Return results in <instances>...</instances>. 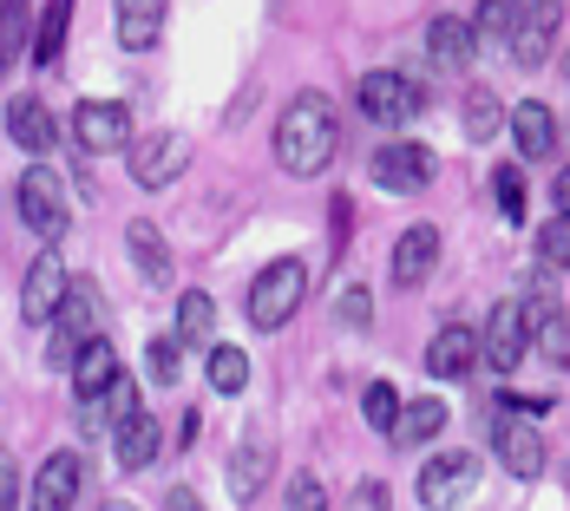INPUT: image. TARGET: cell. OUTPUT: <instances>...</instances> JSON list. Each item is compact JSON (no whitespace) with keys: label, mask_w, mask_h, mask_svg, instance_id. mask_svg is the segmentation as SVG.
<instances>
[{"label":"cell","mask_w":570,"mask_h":511,"mask_svg":"<svg viewBox=\"0 0 570 511\" xmlns=\"http://www.w3.org/2000/svg\"><path fill=\"white\" fill-rule=\"evenodd\" d=\"M335 145H342V125H335V106L322 92H295L276 118V165L288 177H322L335 165Z\"/></svg>","instance_id":"1"},{"label":"cell","mask_w":570,"mask_h":511,"mask_svg":"<svg viewBox=\"0 0 570 511\" xmlns=\"http://www.w3.org/2000/svg\"><path fill=\"white\" fill-rule=\"evenodd\" d=\"M302 295H308V263L302 256H276V263L256 269V283L243 295V315H249L256 335H276L288 315L302 308Z\"/></svg>","instance_id":"2"},{"label":"cell","mask_w":570,"mask_h":511,"mask_svg":"<svg viewBox=\"0 0 570 511\" xmlns=\"http://www.w3.org/2000/svg\"><path fill=\"white\" fill-rule=\"evenodd\" d=\"M479 354L492 361V374H505L512 381L518 361L531 354V308L505 295V302H492V315H485V335H479Z\"/></svg>","instance_id":"3"},{"label":"cell","mask_w":570,"mask_h":511,"mask_svg":"<svg viewBox=\"0 0 570 511\" xmlns=\"http://www.w3.org/2000/svg\"><path fill=\"white\" fill-rule=\"evenodd\" d=\"M125 151H131V177L145 184V190H165L177 184L190 158H197V145L184 138V131H145V138H125Z\"/></svg>","instance_id":"4"},{"label":"cell","mask_w":570,"mask_h":511,"mask_svg":"<svg viewBox=\"0 0 570 511\" xmlns=\"http://www.w3.org/2000/svg\"><path fill=\"white\" fill-rule=\"evenodd\" d=\"M20 224L33 229L40 243L66 236V184H59V170H47V165L20 170Z\"/></svg>","instance_id":"5"},{"label":"cell","mask_w":570,"mask_h":511,"mask_svg":"<svg viewBox=\"0 0 570 511\" xmlns=\"http://www.w3.org/2000/svg\"><path fill=\"white\" fill-rule=\"evenodd\" d=\"M354 106L367 112V125H413L420 118V106H426V92L406 79V72H367L361 79V92H354Z\"/></svg>","instance_id":"6"},{"label":"cell","mask_w":570,"mask_h":511,"mask_svg":"<svg viewBox=\"0 0 570 511\" xmlns=\"http://www.w3.org/2000/svg\"><path fill=\"white\" fill-rule=\"evenodd\" d=\"M72 138H79V151H86V158L125 151V138H131V112H125L118 99H86V106L72 112Z\"/></svg>","instance_id":"7"},{"label":"cell","mask_w":570,"mask_h":511,"mask_svg":"<svg viewBox=\"0 0 570 511\" xmlns=\"http://www.w3.org/2000/svg\"><path fill=\"white\" fill-rule=\"evenodd\" d=\"M66 263H59V249L47 243L40 256H33V269H27V283H20V322H53V308H59V295H66Z\"/></svg>","instance_id":"8"},{"label":"cell","mask_w":570,"mask_h":511,"mask_svg":"<svg viewBox=\"0 0 570 511\" xmlns=\"http://www.w3.org/2000/svg\"><path fill=\"white\" fill-rule=\"evenodd\" d=\"M472 485H479V459L472 453H433L426 472H420V505L446 511V505H459Z\"/></svg>","instance_id":"9"},{"label":"cell","mask_w":570,"mask_h":511,"mask_svg":"<svg viewBox=\"0 0 570 511\" xmlns=\"http://www.w3.org/2000/svg\"><path fill=\"white\" fill-rule=\"evenodd\" d=\"M374 184H381V190H426V184H433V151L413 145V138L381 145V151H374Z\"/></svg>","instance_id":"10"},{"label":"cell","mask_w":570,"mask_h":511,"mask_svg":"<svg viewBox=\"0 0 570 511\" xmlns=\"http://www.w3.org/2000/svg\"><path fill=\"white\" fill-rule=\"evenodd\" d=\"M551 40H558V0H518V33H512V53L505 59H518V66H544Z\"/></svg>","instance_id":"11"},{"label":"cell","mask_w":570,"mask_h":511,"mask_svg":"<svg viewBox=\"0 0 570 511\" xmlns=\"http://www.w3.org/2000/svg\"><path fill=\"white\" fill-rule=\"evenodd\" d=\"M433 269H440V224H413L394 243V283L400 288H420Z\"/></svg>","instance_id":"12"},{"label":"cell","mask_w":570,"mask_h":511,"mask_svg":"<svg viewBox=\"0 0 570 511\" xmlns=\"http://www.w3.org/2000/svg\"><path fill=\"white\" fill-rule=\"evenodd\" d=\"M472 361H479V335H472L465 322H446L440 335L426 341V374H433V381H459Z\"/></svg>","instance_id":"13"},{"label":"cell","mask_w":570,"mask_h":511,"mask_svg":"<svg viewBox=\"0 0 570 511\" xmlns=\"http://www.w3.org/2000/svg\"><path fill=\"white\" fill-rule=\"evenodd\" d=\"M426 53L440 72H465L472 53H479V40H472V20H459V13H440L433 27H426Z\"/></svg>","instance_id":"14"},{"label":"cell","mask_w":570,"mask_h":511,"mask_svg":"<svg viewBox=\"0 0 570 511\" xmlns=\"http://www.w3.org/2000/svg\"><path fill=\"white\" fill-rule=\"evenodd\" d=\"M492 440H499V465H505L512 479H538V472H544V440H538L524 420H499Z\"/></svg>","instance_id":"15"},{"label":"cell","mask_w":570,"mask_h":511,"mask_svg":"<svg viewBox=\"0 0 570 511\" xmlns=\"http://www.w3.org/2000/svg\"><path fill=\"white\" fill-rule=\"evenodd\" d=\"M7 138H13L20 151L47 158V151L59 145V125H53V112H47L40 99H13V106H7Z\"/></svg>","instance_id":"16"},{"label":"cell","mask_w":570,"mask_h":511,"mask_svg":"<svg viewBox=\"0 0 570 511\" xmlns=\"http://www.w3.org/2000/svg\"><path fill=\"white\" fill-rule=\"evenodd\" d=\"M79 485H86L79 453H53L47 465H40V479H33V505L40 511H66L72 499H79Z\"/></svg>","instance_id":"17"},{"label":"cell","mask_w":570,"mask_h":511,"mask_svg":"<svg viewBox=\"0 0 570 511\" xmlns=\"http://www.w3.org/2000/svg\"><path fill=\"white\" fill-rule=\"evenodd\" d=\"M66 27H72V0H47L40 20L27 27V53H33L40 72H53L59 66V53H66Z\"/></svg>","instance_id":"18"},{"label":"cell","mask_w":570,"mask_h":511,"mask_svg":"<svg viewBox=\"0 0 570 511\" xmlns=\"http://www.w3.org/2000/svg\"><path fill=\"white\" fill-rule=\"evenodd\" d=\"M112 426H118V446H112L118 465H125V472H145V465L158 459V420H151L145 406H131V413H118Z\"/></svg>","instance_id":"19"},{"label":"cell","mask_w":570,"mask_h":511,"mask_svg":"<svg viewBox=\"0 0 570 511\" xmlns=\"http://www.w3.org/2000/svg\"><path fill=\"white\" fill-rule=\"evenodd\" d=\"M505 125H512V138H518V151H524V158H551V151H558V118H551V106L524 99V106L505 112Z\"/></svg>","instance_id":"20"},{"label":"cell","mask_w":570,"mask_h":511,"mask_svg":"<svg viewBox=\"0 0 570 511\" xmlns=\"http://www.w3.org/2000/svg\"><path fill=\"white\" fill-rule=\"evenodd\" d=\"M66 367H72V387H79V400H92L118 374V354H112V341H106V335H86L79 347H72V361H66Z\"/></svg>","instance_id":"21"},{"label":"cell","mask_w":570,"mask_h":511,"mask_svg":"<svg viewBox=\"0 0 570 511\" xmlns=\"http://www.w3.org/2000/svg\"><path fill=\"white\" fill-rule=\"evenodd\" d=\"M165 33V0H118V47L145 53Z\"/></svg>","instance_id":"22"},{"label":"cell","mask_w":570,"mask_h":511,"mask_svg":"<svg viewBox=\"0 0 570 511\" xmlns=\"http://www.w3.org/2000/svg\"><path fill=\"white\" fill-rule=\"evenodd\" d=\"M125 249H131V263L145 269V283L151 288H171V249H165V236H158V224H138L125 229Z\"/></svg>","instance_id":"23"},{"label":"cell","mask_w":570,"mask_h":511,"mask_svg":"<svg viewBox=\"0 0 570 511\" xmlns=\"http://www.w3.org/2000/svg\"><path fill=\"white\" fill-rule=\"evenodd\" d=\"M440 426H446V400H406L387 433H394V446H426Z\"/></svg>","instance_id":"24"},{"label":"cell","mask_w":570,"mask_h":511,"mask_svg":"<svg viewBox=\"0 0 570 511\" xmlns=\"http://www.w3.org/2000/svg\"><path fill=\"white\" fill-rule=\"evenodd\" d=\"M263 479H269V440H249L243 453L229 459V492H236V499L249 505V499L263 492Z\"/></svg>","instance_id":"25"},{"label":"cell","mask_w":570,"mask_h":511,"mask_svg":"<svg viewBox=\"0 0 570 511\" xmlns=\"http://www.w3.org/2000/svg\"><path fill=\"white\" fill-rule=\"evenodd\" d=\"M512 33H518V0H485L479 20H472V40H485L492 53H512Z\"/></svg>","instance_id":"26"},{"label":"cell","mask_w":570,"mask_h":511,"mask_svg":"<svg viewBox=\"0 0 570 511\" xmlns=\"http://www.w3.org/2000/svg\"><path fill=\"white\" fill-rule=\"evenodd\" d=\"M27 27H33V0H0V72L27 53Z\"/></svg>","instance_id":"27"},{"label":"cell","mask_w":570,"mask_h":511,"mask_svg":"<svg viewBox=\"0 0 570 511\" xmlns=\"http://www.w3.org/2000/svg\"><path fill=\"white\" fill-rule=\"evenodd\" d=\"M204 335H217V302L204 288H184L177 295V341H204Z\"/></svg>","instance_id":"28"},{"label":"cell","mask_w":570,"mask_h":511,"mask_svg":"<svg viewBox=\"0 0 570 511\" xmlns=\"http://www.w3.org/2000/svg\"><path fill=\"white\" fill-rule=\"evenodd\" d=\"M499 131H505V106H499L485 86H472V92H465V138L485 145V138H499Z\"/></svg>","instance_id":"29"},{"label":"cell","mask_w":570,"mask_h":511,"mask_svg":"<svg viewBox=\"0 0 570 511\" xmlns=\"http://www.w3.org/2000/svg\"><path fill=\"white\" fill-rule=\"evenodd\" d=\"M204 374H210L217 394H243V387H249V354H243V347H210Z\"/></svg>","instance_id":"30"},{"label":"cell","mask_w":570,"mask_h":511,"mask_svg":"<svg viewBox=\"0 0 570 511\" xmlns=\"http://www.w3.org/2000/svg\"><path fill=\"white\" fill-rule=\"evenodd\" d=\"M492 197H499V210H505L512 224H524V170H518V165L492 170Z\"/></svg>","instance_id":"31"},{"label":"cell","mask_w":570,"mask_h":511,"mask_svg":"<svg viewBox=\"0 0 570 511\" xmlns=\"http://www.w3.org/2000/svg\"><path fill=\"white\" fill-rule=\"evenodd\" d=\"M335 322H342V328H367V322H374V295L361 283H347L342 295H335Z\"/></svg>","instance_id":"32"},{"label":"cell","mask_w":570,"mask_h":511,"mask_svg":"<svg viewBox=\"0 0 570 511\" xmlns=\"http://www.w3.org/2000/svg\"><path fill=\"white\" fill-rule=\"evenodd\" d=\"M361 413H367V426H374V433H387V426H394V413H400V394L387 387V381H374V387L361 394Z\"/></svg>","instance_id":"33"},{"label":"cell","mask_w":570,"mask_h":511,"mask_svg":"<svg viewBox=\"0 0 570 511\" xmlns=\"http://www.w3.org/2000/svg\"><path fill=\"white\" fill-rule=\"evenodd\" d=\"M531 335H538V347H544V361H558V367L570 361V322H564V308H558V315H544Z\"/></svg>","instance_id":"34"},{"label":"cell","mask_w":570,"mask_h":511,"mask_svg":"<svg viewBox=\"0 0 570 511\" xmlns=\"http://www.w3.org/2000/svg\"><path fill=\"white\" fill-rule=\"evenodd\" d=\"M145 367H151V387H171L177 381V335H158L145 347Z\"/></svg>","instance_id":"35"},{"label":"cell","mask_w":570,"mask_h":511,"mask_svg":"<svg viewBox=\"0 0 570 511\" xmlns=\"http://www.w3.org/2000/svg\"><path fill=\"white\" fill-rule=\"evenodd\" d=\"M538 249H544V263H551V269H558V263L570 269V217H564V210L538 229Z\"/></svg>","instance_id":"36"},{"label":"cell","mask_w":570,"mask_h":511,"mask_svg":"<svg viewBox=\"0 0 570 511\" xmlns=\"http://www.w3.org/2000/svg\"><path fill=\"white\" fill-rule=\"evenodd\" d=\"M283 499H288L295 511H322V485H315V479L302 472V479H288V492H283Z\"/></svg>","instance_id":"37"},{"label":"cell","mask_w":570,"mask_h":511,"mask_svg":"<svg viewBox=\"0 0 570 511\" xmlns=\"http://www.w3.org/2000/svg\"><path fill=\"white\" fill-rule=\"evenodd\" d=\"M7 505H20V465L0 453V511H7Z\"/></svg>","instance_id":"38"},{"label":"cell","mask_w":570,"mask_h":511,"mask_svg":"<svg viewBox=\"0 0 570 511\" xmlns=\"http://www.w3.org/2000/svg\"><path fill=\"white\" fill-rule=\"evenodd\" d=\"M354 499H361V505H387V485H381V479H367V485H361Z\"/></svg>","instance_id":"39"}]
</instances>
